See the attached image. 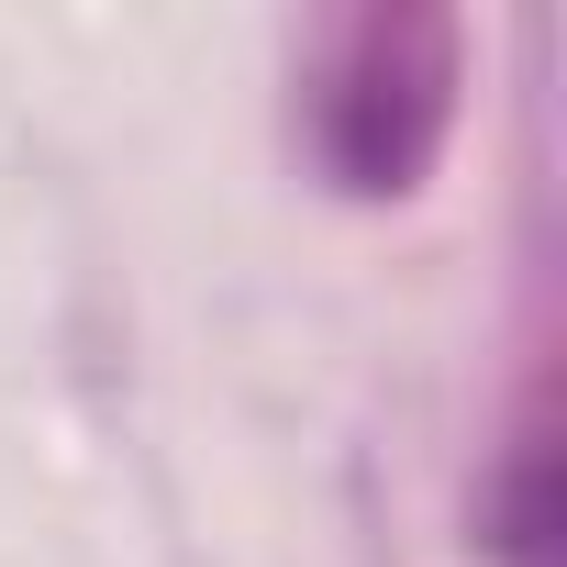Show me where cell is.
Segmentation results:
<instances>
[{
    "mask_svg": "<svg viewBox=\"0 0 567 567\" xmlns=\"http://www.w3.org/2000/svg\"><path fill=\"white\" fill-rule=\"evenodd\" d=\"M445 112H456V23L445 12L357 23V45L323 90V156L346 189H412Z\"/></svg>",
    "mask_w": 567,
    "mask_h": 567,
    "instance_id": "1",
    "label": "cell"
},
{
    "mask_svg": "<svg viewBox=\"0 0 567 567\" xmlns=\"http://www.w3.org/2000/svg\"><path fill=\"white\" fill-rule=\"evenodd\" d=\"M545 478H556V456H545V434H523V445H512V489H501V556H512V567H545V534H556Z\"/></svg>",
    "mask_w": 567,
    "mask_h": 567,
    "instance_id": "2",
    "label": "cell"
}]
</instances>
